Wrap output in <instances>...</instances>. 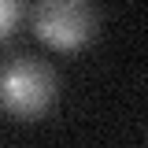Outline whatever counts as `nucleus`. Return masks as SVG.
Segmentation results:
<instances>
[{
    "label": "nucleus",
    "mask_w": 148,
    "mask_h": 148,
    "mask_svg": "<svg viewBox=\"0 0 148 148\" xmlns=\"http://www.w3.org/2000/svg\"><path fill=\"white\" fill-rule=\"evenodd\" d=\"M18 18H22V4L18 0H0V37L11 34Z\"/></svg>",
    "instance_id": "obj_3"
},
{
    "label": "nucleus",
    "mask_w": 148,
    "mask_h": 148,
    "mask_svg": "<svg viewBox=\"0 0 148 148\" xmlns=\"http://www.w3.org/2000/svg\"><path fill=\"white\" fill-rule=\"evenodd\" d=\"M56 100V71L30 52H11L0 63V108L15 119H41Z\"/></svg>",
    "instance_id": "obj_1"
},
{
    "label": "nucleus",
    "mask_w": 148,
    "mask_h": 148,
    "mask_svg": "<svg viewBox=\"0 0 148 148\" xmlns=\"http://www.w3.org/2000/svg\"><path fill=\"white\" fill-rule=\"evenodd\" d=\"M34 34L56 48V52H74L82 48L96 30V11H92L85 0H41L34 11Z\"/></svg>",
    "instance_id": "obj_2"
}]
</instances>
